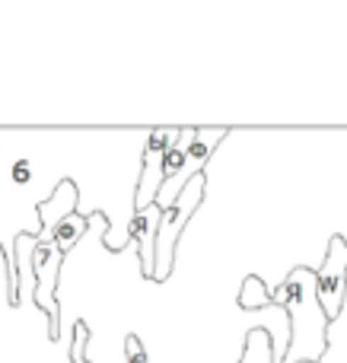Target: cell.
Segmentation results:
<instances>
[{
    "mask_svg": "<svg viewBox=\"0 0 347 363\" xmlns=\"http://www.w3.org/2000/svg\"><path fill=\"white\" fill-rule=\"evenodd\" d=\"M316 294H319V303H322L325 315L335 322L338 315H341L344 296H347V239L344 236L329 239L325 262H322V268L316 271Z\"/></svg>",
    "mask_w": 347,
    "mask_h": 363,
    "instance_id": "5b68a950",
    "label": "cell"
},
{
    "mask_svg": "<svg viewBox=\"0 0 347 363\" xmlns=\"http://www.w3.org/2000/svg\"><path fill=\"white\" fill-rule=\"evenodd\" d=\"M67 252L51 239L42 242L38 239L35 255H32V268H35V306L48 315V338H61V309H57V277H61V264Z\"/></svg>",
    "mask_w": 347,
    "mask_h": 363,
    "instance_id": "3957f363",
    "label": "cell"
},
{
    "mask_svg": "<svg viewBox=\"0 0 347 363\" xmlns=\"http://www.w3.org/2000/svg\"><path fill=\"white\" fill-rule=\"evenodd\" d=\"M236 303H239V309H246V313H255V309H268V306H274V296H271L268 284L261 281L258 274H249L246 281H242Z\"/></svg>",
    "mask_w": 347,
    "mask_h": 363,
    "instance_id": "30bf717a",
    "label": "cell"
},
{
    "mask_svg": "<svg viewBox=\"0 0 347 363\" xmlns=\"http://www.w3.org/2000/svg\"><path fill=\"white\" fill-rule=\"evenodd\" d=\"M271 296H274V306L287 309V319H290L287 354L278 363H319L329 354L331 319L325 315L322 303H319L316 271L306 268V264L293 268Z\"/></svg>",
    "mask_w": 347,
    "mask_h": 363,
    "instance_id": "6da1fadb",
    "label": "cell"
},
{
    "mask_svg": "<svg viewBox=\"0 0 347 363\" xmlns=\"http://www.w3.org/2000/svg\"><path fill=\"white\" fill-rule=\"evenodd\" d=\"M29 179H32V163L29 160H19V163L13 166V182H16V185H25Z\"/></svg>",
    "mask_w": 347,
    "mask_h": 363,
    "instance_id": "4fadbf2b",
    "label": "cell"
},
{
    "mask_svg": "<svg viewBox=\"0 0 347 363\" xmlns=\"http://www.w3.org/2000/svg\"><path fill=\"white\" fill-rule=\"evenodd\" d=\"M89 223H93V220H89L86 213L76 211V213H70L67 220H61V223L55 226V236H51V239H55V242L61 245L64 252H70V249H74V245L83 239V233H86Z\"/></svg>",
    "mask_w": 347,
    "mask_h": 363,
    "instance_id": "8fae6325",
    "label": "cell"
},
{
    "mask_svg": "<svg viewBox=\"0 0 347 363\" xmlns=\"http://www.w3.org/2000/svg\"><path fill=\"white\" fill-rule=\"evenodd\" d=\"M227 128H198V138L195 144L188 147V160H185V169L178 172L176 182H169V185H163V191H159V201L157 204L163 207V211H169L172 204H176V198L182 194V188L188 185L195 176H204V166L210 163V157H214V150L227 140Z\"/></svg>",
    "mask_w": 347,
    "mask_h": 363,
    "instance_id": "8992f818",
    "label": "cell"
},
{
    "mask_svg": "<svg viewBox=\"0 0 347 363\" xmlns=\"http://www.w3.org/2000/svg\"><path fill=\"white\" fill-rule=\"evenodd\" d=\"M178 138H182V131H176V128L150 131L144 147V163H140V179L134 188V211H147L159 201V191L166 185V153Z\"/></svg>",
    "mask_w": 347,
    "mask_h": 363,
    "instance_id": "277c9868",
    "label": "cell"
},
{
    "mask_svg": "<svg viewBox=\"0 0 347 363\" xmlns=\"http://www.w3.org/2000/svg\"><path fill=\"white\" fill-rule=\"evenodd\" d=\"M163 207L153 204L147 211H134L131 220V242L137 245V255H140V271H144L147 281L157 277V233L159 223H163Z\"/></svg>",
    "mask_w": 347,
    "mask_h": 363,
    "instance_id": "52a82bcc",
    "label": "cell"
},
{
    "mask_svg": "<svg viewBox=\"0 0 347 363\" xmlns=\"http://www.w3.org/2000/svg\"><path fill=\"white\" fill-rule=\"evenodd\" d=\"M239 363H278V351H274V341L268 328H249Z\"/></svg>",
    "mask_w": 347,
    "mask_h": 363,
    "instance_id": "9c48e42d",
    "label": "cell"
},
{
    "mask_svg": "<svg viewBox=\"0 0 347 363\" xmlns=\"http://www.w3.org/2000/svg\"><path fill=\"white\" fill-rule=\"evenodd\" d=\"M80 188H76L74 179H61L57 182V188L48 194V198L42 201V204L35 207V217L38 223H42V242H51V236H55V226L61 223V220H67L70 213L80 211Z\"/></svg>",
    "mask_w": 347,
    "mask_h": 363,
    "instance_id": "ba28073f",
    "label": "cell"
},
{
    "mask_svg": "<svg viewBox=\"0 0 347 363\" xmlns=\"http://www.w3.org/2000/svg\"><path fill=\"white\" fill-rule=\"evenodd\" d=\"M125 363H150V360H147L144 345H140V338L134 332L125 338Z\"/></svg>",
    "mask_w": 347,
    "mask_h": 363,
    "instance_id": "7c38bea8",
    "label": "cell"
},
{
    "mask_svg": "<svg viewBox=\"0 0 347 363\" xmlns=\"http://www.w3.org/2000/svg\"><path fill=\"white\" fill-rule=\"evenodd\" d=\"M83 363H89V357H86V360H83Z\"/></svg>",
    "mask_w": 347,
    "mask_h": 363,
    "instance_id": "5bb4252c",
    "label": "cell"
},
{
    "mask_svg": "<svg viewBox=\"0 0 347 363\" xmlns=\"http://www.w3.org/2000/svg\"><path fill=\"white\" fill-rule=\"evenodd\" d=\"M204 194H207V176H195L188 185L182 188V194L176 198V204L163 213V223H159V233H157V277H153L157 284L169 281L182 230L191 220V213L198 211V204L204 201Z\"/></svg>",
    "mask_w": 347,
    "mask_h": 363,
    "instance_id": "7a4b0ae2",
    "label": "cell"
}]
</instances>
